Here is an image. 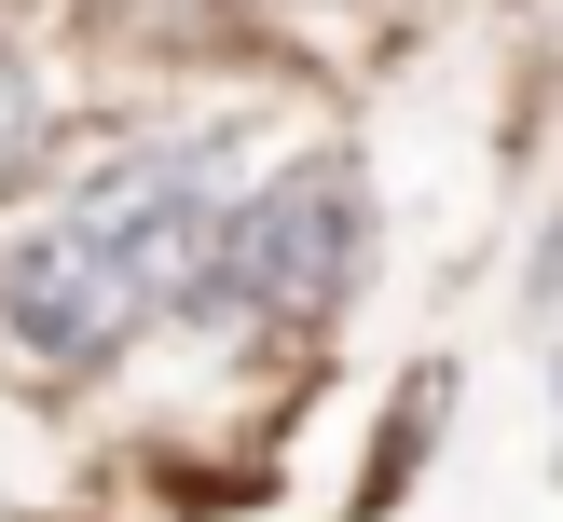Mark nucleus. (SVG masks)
Here are the masks:
<instances>
[{
	"instance_id": "f257e3e1",
	"label": "nucleus",
	"mask_w": 563,
	"mask_h": 522,
	"mask_svg": "<svg viewBox=\"0 0 563 522\" xmlns=\"http://www.w3.org/2000/svg\"><path fill=\"white\" fill-rule=\"evenodd\" d=\"M220 262L192 275V302H275V316H330L357 275V179L344 165H302V179L247 192L234 220H220Z\"/></svg>"
},
{
	"instance_id": "f03ea898",
	"label": "nucleus",
	"mask_w": 563,
	"mask_h": 522,
	"mask_svg": "<svg viewBox=\"0 0 563 522\" xmlns=\"http://www.w3.org/2000/svg\"><path fill=\"white\" fill-rule=\"evenodd\" d=\"M137 316H152V289H137L82 220H55V234H27L14 262H0V344H14L27 371H55V385H69V371H110Z\"/></svg>"
},
{
	"instance_id": "7ed1b4c3",
	"label": "nucleus",
	"mask_w": 563,
	"mask_h": 522,
	"mask_svg": "<svg viewBox=\"0 0 563 522\" xmlns=\"http://www.w3.org/2000/svg\"><path fill=\"white\" fill-rule=\"evenodd\" d=\"M27 152H42V97H27V69L0 55V179H27Z\"/></svg>"
}]
</instances>
